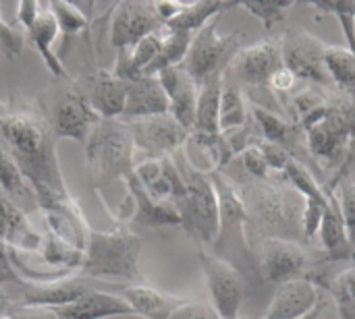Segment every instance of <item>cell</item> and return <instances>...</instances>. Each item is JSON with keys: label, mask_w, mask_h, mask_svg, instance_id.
<instances>
[{"label": "cell", "mask_w": 355, "mask_h": 319, "mask_svg": "<svg viewBox=\"0 0 355 319\" xmlns=\"http://www.w3.org/2000/svg\"><path fill=\"white\" fill-rule=\"evenodd\" d=\"M0 139L29 181L40 210L71 197L56 156L58 139L37 102H0Z\"/></svg>", "instance_id": "1"}, {"label": "cell", "mask_w": 355, "mask_h": 319, "mask_svg": "<svg viewBox=\"0 0 355 319\" xmlns=\"http://www.w3.org/2000/svg\"><path fill=\"white\" fill-rule=\"evenodd\" d=\"M248 214V235L252 245L264 239H287L308 247L304 237V197L281 176L235 181Z\"/></svg>", "instance_id": "2"}, {"label": "cell", "mask_w": 355, "mask_h": 319, "mask_svg": "<svg viewBox=\"0 0 355 319\" xmlns=\"http://www.w3.org/2000/svg\"><path fill=\"white\" fill-rule=\"evenodd\" d=\"M210 179L218 195V235L212 243V253L231 264L248 284L258 286L262 278L248 235V214L237 185L231 176L218 170H212Z\"/></svg>", "instance_id": "3"}, {"label": "cell", "mask_w": 355, "mask_h": 319, "mask_svg": "<svg viewBox=\"0 0 355 319\" xmlns=\"http://www.w3.org/2000/svg\"><path fill=\"white\" fill-rule=\"evenodd\" d=\"M183 176L185 193L175 203L183 230L198 243L212 247L218 235V195L210 179V170H200L187 156L185 147L173 154Z\"/></svg>", "instance_id": "4"}, {"label": "cell", "mask_w": 355, "mask_h": 319, "mask_svg": "<svg viewBox=\"0 0 355 319\" xmlns=\"http://www.w3.org/2000/svg\"><path fill=\"white\" fill-rule=\"evenodd\" d=\"M144 239L131 233L125 224H114L110 230H89L85 247V278H125L141 280L139 255Z\"/></svg>", "instance_id": "5"}, {"label": "cell", "mask_w": 355, "mask_h": 319, "mask_svg": "<svg viewBox=\"0 0 355 319\" xmlns=\"http://www.w3.org/2000/svg\"><path fill=\"white\" fill-rule=\"evenodd\" d=\"M85 162L96 187L125 181L135 168V143L125 120H100L85 141Z\"/></svg>", "instance_id": "6"}, {"label": "cell", "mask_w": 355, "mask_h": 319, "mask_svg": "<svg viewBox=\"0 0 355 319\" xmlns=\"http://www.w3.org/2000/svg\"><path fill=\"white\" fill-rule=\"evenodd\" d=\"M218 19L220 17H214L210 23L193 33L189 52L183 62L185 71L193 77L198 87L225 77L245 37L243 31L218 33Z\"/></svg>", "instance_id": "7"}, {"label": "cell", "mask_w": 355, "mask_h": 319, "mask_svg": "<svg viewBox=\"0 0 355 319\" xmlns=\"http://www.w3.org/2000/svg\"><path fill=\"white\" fill-rule=\"evenodd\" d=\"M37 104L56 139H71L85 145L89 133L102 120L75 81L48 91L46 100Z\"/></svg>", "instance_id": "8"}, {"label": "cell", "mask_w": 355, "mask_h": 319, "mask_svg": "<svg viewBox=\"0 0 355 319\" xmlns=\"http://www.w3.org/2000/svg\"><path fill=\"white\" fill-rule=\"evenodd\" d=\"M327 46L320 37L300 25H291L281 35L283 66L308 85L331 89L333 79L327 69Z\"/></svg>", "instance_id": "9"}, {"label": "cell", "mask_w": 355, "mask_h": 319, "mask_svg": "<svg viewBox=\"0 0 355 319\" xmlns=\"http://www.w3.org/2000/svg\"><path fill=\"white\" fill-rule=\"evenodd\" d=\"M262 282L283 284L293 278H308L314 274L310 249L287 239H264L252 245Z\"/></svg>", "instance_id": "10"}, {"label": "cell", "mask_w": 355, "mask_h": 319, "mask_svg": "<svg viewBox=\"0 0 355 319\" xmlns=\"http://www.w3.org/2000/svg\"><path fill=\"white\" fill-rule=\"evenodd\" d=\"M281 69H283L281 37H266L252 46L241 48L233 64L225 73V77L237 83L241 89L248 87L266 89L272 77Z\"/></svg>", "instance_id": "11"}, {"label": "cell", "mask_w": 355, "mask_h": 319, "mask_svg": "<svg viewBox=\"0 0 355 319\" xmlns=\"http://www.w3.org/2000/svg\"><path fill=\"white\" fill-rule=\"evenodd\" d=\"M198 262L202 268V274L206 278L212 307L220 319H237L239 309L245 295V280L243 276L225 259L216 257L212 251H198Z\"/></svg>", "instance_id": "12"}, {"label": "cell", "mask_w": 355, "mask_h": 319, "mask_svg": "<svg viewBox=\"0 0 355 319\" xmlns=\"http://www.w3.org/2000/svg\"><path fill=\"white\" fill-rule=\"evenodd\" d=\"M133 135L135 152H141L146 160L171 158L189 141V131L177 122L171 114L150 116L127 122Z\"/></svg>", "instance_id": "13"}, {"label": "cell", "mask_w": 355, "mask_h": 319, "mask_svg": "<svg viewBox=\"0 0 355 319\" xmlns=\"http://www.w3.org/2000/svg\"><path fill=\"white\" fill-rule=\"evenodd\" d=\"M125 187H127V197L121 203L116 218V224L123 222H133L146 228H160V226H181V216L173 203L158 201L154 199L141 183L135 179V174L125 176Z\"/></svg>", "instance_id": "14"}, {"label": "cell", "mask_w": 355, "mask_h": 319, "mask_svg": "<svg viewBox=\"0 0 355 319\" xmlns=\"http://www.w3.org/2000/svg\"><path fill=\"white\" fill-rule=\"evenodd\" d=\"M164 29L154 2H119L110 10V44L114 50L133 48L150 33Z\"/></svg>", "instance_id": "15"}, {"label": "cell", "mask_w": 355, "mask_h": 319, "mask_svg": "<svg viewBox=\"0 0 355 319\" xmlns=\"http://www.w3.org/2000/svg\"><path fill=\"white\" fill-rule=\"evenodd\" d=\"M77 87L83 91L102 120L123 116L127 102V81L119 79L112 69H94L77 83Z\"/></svg>", "instance_id": "16"}, {"label": "cell", "mask_w": 355, "mask_h": 319, "mask_svg": "<svg viewBox=\"0 0 355 319\" xmlns=\"http://www.w3.org/2000/svg\"><path fill=\"white\" fill-rule=\"evenodd\" d=\"M23 295L21 303L23 307H46V309H56L75 303L79 297L89 293L94 286L92 278L85 276H67L54 282H44V284H33V282H23L21 284Z\"/></svg>", "instance_id": "17"}, {"label": "cell", "mask_w": 355, "mask_h": 319, "mask_svg": "<svg viewBox=\"0 0 355 319\" xmlns=\"http://www.w3.org/2000/svg\"><path fill=\"white\" fill-rule=\"evenodd\" d=\"M320 289L308 278H293L277 286L275 297L262 319H300L308 316L320 301Z\"/></svg>", "instance_id": "18"}, {"label": "cell", "mask_w": 355, "mask_h": 319, "mask_svg": "<svg viewBox=\"0 0 355 319\" xmlns=\"http://www.w3.org/2000/svg\"><path fill=\"white\" fill-rule=\"evenodd\" d=\"M156 77L160 79V83H162V87L166 91V98H168V104H171L168 114L177 122H181L191 135V129H193V122H196V110H198V93H200L198 83L185 71L183 64L164 69Z\"/></svg>", "instance_id": "19"}, {"label": "cell", "mask_w": 355, "mask_h": 319, "mask_svg": "<svg viewBox=\"0 0 355 319\" xmlns=\"http://www.w3.org/2000/svg\"><path fill=\"white\" fill-rule=\"evenodd\" d=\"M133 174L141 183V187L158 201L175 206L185 193V183L173 156L162 160H141L139 164H135Z\"/></svg>", "instance_id": "20"}, {"label": "cell", "mask_w": 355, "mask_h": 319, "mask_svg": "<svg viewBox=\"0 0 355 319\" xmlns=\"http://www.w3.org/2000/svg\"><path fill=\"white\" fill-rule=\"evenodd\" d=\"M40 212H42V218H44L48 233H52L54 237H58L60 241H64L71 247L85 251L87 235H89L92 226L87 224V220H85L79 203L75 201V197L52 203Z\"/></svg>", "instance_id": "21"}, {"label": "cell", "mask_w": 355, "mask_h": 319, "mask_svg": "<svg viewBox=\"0 0 355 319\" xmlns=\"http://www.w3.org/2000/svg\"><path fill=\"white\" fill-rule=\"evenodd\" d=\"M250 112L256 120V127L260 131V137L264 141H270L279 147H283L285 152L291 154L293 160L304 164V154H308V147L300 143L302 133H306L300 125H295L293 120H287L285 116L275 114L270 108H264L262 104L252 102L250 104Z\"/></svg>", "instance_id": "22"}, {"label": "cell", "mask_w": 355, "mask_h": 319, "mask_svg": "<svg viewBox=\"0 0 355 319\" xmlns=\"http://www.w3.org/2000/svg\"><path fill=\"white\" fill-rule=\"evenodd\" d=\"M168 110H171V104L158 77L144 75L133 81H127V102H125L121 120L131 122L139 118L162 116V114H168Z\"/></svg>", "instance_id": "23"}, {"label": "cell", "mask_w": 355, "mask_h": 319, "mask_svg": "<svg viewBox=\"0 0 355 319\" xmlns=\"http://www.w3.org/2000/svg\"><path fill=\"white\" fill-rule=\"evenodd\" d=\"M56 319H106L121 316H135L131 305L119 293H106L92 289L75 303L50 309Z\"/></svg>", "instance_id": "24"}, {"label": "cell", "mask_w": 355, "mask_h": 319, "mask_svg": "<svg viewBox=\"0 0 355 319\" xmlns=\"http://www.w3.org/2000/svg\"><path fill=\"white\" fill-rule=\"evenodd\" d=\"M0 241L19 251H37L42 245V233H37L27 214L0 189Z\"/></svg>", "instance_id": "25"}, {"label": "cell", "mask_w": 355, "mask_h": 319, "mask_svg": "<svg viewBox=\"0 0 355 319\" xmlns=\"http://www.w3.org/2000/svg\"><path fill=\"white\" fill-rule=\"evenodd\" d=\"M119 295L131 305L135 316L146 319H168L171 313L185 301L183 297L164 293L148 282H137L119 289Z\"/></svg>", "instance_id": "26"}, {"label": "cell", "mask_w": 355, "mask_h": 319, "mask_svg": "<svg viewBox=\"0 0 355 319\" xmlns=\"http://www.w3.org/2000/svg\"><path fill=\"white\" fill-rule=\"evenodd\" d=\"M352 143L354 141L347 131L329 114L306 131L308 154L318 162H335L339 154H347Z\"/></svg>", "instance_id": "27"}, {"label": "cell", "mask_w": 355, "mask_h": 319, "mask_svg": "<svg viewBox=\"0 0 355 319\" xmlns=\"http://www.w3.org/2000/svg\"><path fill=\"white\" fill-rule=\"evenodd\" d=\"M320 243L324 249L322 262H352L355 264V245L345 228V222L339 212L337 195L331 193V203L324 212L320 226Z\"/></svg>", "instance_id": "28"}, {"label": "cell", "mask_w": 355, "mask_h": 319, "mask_svg": "<svg viewBox=\"0 0 355 319\" xmlns=\"http://www.w3.org/2000/svg\"><path fill=\"white\" fill-rule=\"evenodd\" d=\"M60 29H58V23H56V17L52 15L50 6L48 4H42V10L37 15V19L33 21V25L27 29V35H29V42L33 44V48L37 50V54L42 56L46 69L50 71L52 77L56 79H64L67 83L71 81L62 60L58 58V54L52 50V44L56 42Z\"/></svg>", "instance_id": "29"}, {"label": "cell", "mask_w": 355, "mask_h": 319, "mask_svg": "<svg viewBox=\"0 0 355 319\" xmlns=\"http://www.w3.org/2000/svg\"><path fill=\"white\" fill-rule=\"evenodd\" d=\"M225 79V77H223ZM223 79H214L200 87L198 93V110H196V122L191 129L189 139L200 137H214L220 135V91H223Z\"/></svg>", "instance_id": "30"}, {"label": "cell", "mask_w": 355, "mask_h": 319, "mask_svg": "<svg viewBox=\"0 0 355 319\" xmlns=\"http://www.w3.org/2000/svg\"><path fill=\"white\" fill-rule=\"evenodd\" d=\"M235 2H185L183 10L166 23V29L171 31H187L196 33L200 31L206 23H210L214 17H220L225 10L233 8Z\"/></svg>", "instance_id": "31"}, {"label": "cell", "mask_w": 355, "mask_h": 319, "mask_svg": "<svg viewBox=\"0 0 355 319\" xmlns=\"http://www.w3.org/2000/svg\"><path fill=\"white\" fill-rule=\"evenodd\" d=\"M218 120H220V133H229L233 129H239L250 120V108H248L245 91L227 77L223 79Z\"/></svg>", "instance_id": "32"}, {"label": "cell", "mask_w": 355, "mask_h": 319, "mask_svg": "<svg viewBox=\"0 0 355 319\" xmlns=\"http://www.w3.org/2000/svg\"><path fill=\"white\" fill-rule=\"evenodd\" d=\"M0 189L21 208L23 201H29L33 195V189L29 185V181L25 179V174L21 172L17 160L12 158L10 149L4 145V141L0 139Z\"/></svg>", "instance_id": "33"}, {"label": "cell", "mask_w": 355, "mask_h": 319, "mask_svg": "<svg viewBox=\"0 0 355 319\" xmlns=\"http://www.w3.org/2000/svg\"><path fill=\"white\" fill-rule=\"evenodd\" d=\"M191 39H193V33H187V31H171V29H166L164 39H162V46H160V52H158V56L154 58V62L144 71V75H146V77H156V75L162 73L164 69L183 64V62H185V56H187V52H189ZM144 75H141V77H144Z\"/></svg>", "instance_id": "34"}, {"label": "cell", "mask_w": 355, "mask_h": 319, "mask_svg": "<svg viewBox=\"0 0 355 319\" xmlns=\"http://www.w3.org/2000/svg\"><path fill=\"white\" fill-rule=\"evenodd\" d=\"M327 69L337 89L355 91V52L347 46H327Z\"/></svg>", "instance_id": "35"}, {"label": "cell", "mask_w": 355, "mask_h": 319, "mask_svg": "<svg viewBox=\"0 0 355 319\" xmlns=\"http://www.w3.org/2000/svg\"><path fill=\"white\" fill-rule=\"evenodd\" d=\"M304 199H314V201H320V203H329L331 199V193L327 191V187H322L314 174L308 170L306 164L297 162V160H291L289 166L285 168V172L281 174Z\"/></svg>", "instance_id": "36"}, {"label": "cell", "mask_w": 355, "mask_h": 319, "mask_svg": "<svg viewBox=\"0 0 355 319\" xmlns=\"http://www.w3.org/2000/svg\"><path fill=\"white\" fill-rule=\"evenodd\" d=\"M324 289L337 303L341 319H355V266L327 280Z\"/></svg>", "instance_id": "37"}, {"label": "cell", "mask_w": 355, "mask_h": 319, "mask_svg": "<svg viewBox=\"0 0 355 319\" xmlns=\"http://www.w3.org/2000/svg\"><path fill=\"white\" fill-rule=\"evenodd\" d=\"M48 6H50L52 15L56 17L58 29L64 35H79V33H85L89 29V19L77 4L54 0Z\"/></svg>", "instance_id": "38"}, {"label": "cell", "mask_w": 355, "mask_h": 319, "mask_svg": "<svg viewBox=\"0 0 355 319\" xmlns=\"http://www.w3.org/2000/svg\"><path fill=\"white\" fill-rule=\"evenodd\" d=\"M329 116H333L355 141V91H329Z\"/></svg>", "instance_id": "39"}, {"label": "cell", "mask_w": 355, "mask_h": 319, "mask_svg": "<svg viewBox=\"0 0 355 319\" xmlns=\"http://www.w3.org/2000/svg\"><path fill=\"white\" fill-rule=\"evenodd\" d=\"M164 33H166V27L156 31V33H150L146 35L144 39H139L133 48H129V54H131V66L135 71L137 77L144 75V71L154 62V58L158 56L160 52V46H162V39H164Z\"/></svg>", "instance_id": "40"}, {"label": "cell", "mask_w": 355, "mask_h": 319, "mask_svg": "<svg viewBox=\"0 0 355 319\" xmlns=\"http://www.w3.org/2000/svg\"><path fill=\"white\" fill-rule=\"evenodd\" d=\"M239 6L245 8L256 19H260V23L266 29H270V27H275L277 23H281L287 17V12L293 6V2H285V0H275V2L262 0V2H241Z\"/></svg>", "instance_id": "41"}, {"label": "cell", "mask_w": 355, "mask_h": 319, "mask_svg": "<svg viewBox=\"0 0 355 319\" xmlns=\"http://www.w3.org/2000/svg\"><path fill=\"white\" fill-rule=\"evenodd\" d=\"M25 35L27 31L19 23H6L0 19V52L8 60H15L21 56L25 48Z\"/></svg>", "instance_id": "42"}, {"label": "cell", "mask_w": 355, "mask_h": 319, "mask_svg": "<svg viewBox=\"0 0 355 319\" xmlns=\"http://www.w3.org/2000/svg\"><path fill=\"white\" fill-rule=\"evenodd\" d=\"M337 203H339V212L341 218L345 222V228L355 241V183L349 179H343L337 185Z\"/></svg>", "instance_id": "43"}, {"label": "cell", "mask_w": 355, "mask_h": 319, "mask_svg": "<svg viewBox=\"0 0 355 319\" xmlns=\"http://www.w3.org/2000/svg\"><path fill=\"white\" fill-rule=\"evenodd\" d=\"M329 203H331V199H329ZM329 203H320V201H314V199H304L302 226H304V237H306L308 243H312L316 239V235L320 233L322 218H324V212H327Z\"/></svg>", "instance_id": "44"}, {"label": "cell", "mask_w": 355, "mask_h": 319, "mask_svg": "<svg viewBox=\"0 0 355 319\" xmlns=\"http://www.w3.org/2000/svg\"><path fill=\"white\" fill-rule=\"evenodd\" d=\"M239 158H241L245 176H250V179H270L272 176V172H270V168H268V164H266V160H264L258 145L248 147Z\"/></svg>", "instance_id": "45"}, {"label": "cell", "mask_w": 355, "mask_h": 319, "mask_svg": "<svg viewBox=\"0 0 355 319\" xmlns=\"http://www.w3.org/2000/svg\"><path fill=\"white\" fill-rule=\"evenodd\" d=\"M168 319H220L216 313V309L204 301H196V299H185Z\"/></svg>", "instance_id": "46"}, {"label": "cell", "mask_w": 355, "mask_h": 319, "mask_svg": "<svg viewBox=\"0 0 355 319\" xmlns=\"http://www.w3.org/2000/svg\"><path fill=\"white\" fill-rule=\"evenodd\" d=\"M256 145L260 147V152H262V156H264V160H266V164H268L272 174H283L285 168L289 166V162L293 160L289 152H285L283 147H279V145H275L270 141L260 139Z\"/></svg>", "instance_id": "47"}, {"label": "cell", "mask_w": 355, "mask_h": 319, "mask_svg": "<svg viewBox=\"0 0 355 319\" xmlns=\"http://www.w3.org/2000/svg\"><path fill=\"white\" fill-rule=\"evenodd\" d=\"M40 10H42V4L40 2H33V0H23L19 6H17V23L27 31L31 25H33V21L37 19V15H40Z\"/></svg>", "instance_id": "48"}, {"label": "cell", "mask_w": 355, "mask_h": 319, "mask_svg": "<svg viewBox=\"0 0 355 319\" xmlns=\"http://www.w3.org/2000/svg\"><path fill=\"white\" fill-rule=\"evenodd\" d=\"M10 319H56V316L46 309V307H23V305H12L8 311Z\"/></svg>", "instance_id": "49"}, {"label": "cell", "mask_w": 355, "mask_h": 319, "mask_svg": "<svg viewBox=\"0 0 355 319\" xmlns=\"http://www.w3.org/2000/svg\"><path fill=\"white\" fill-rule=\"evenodd\" d=\"M4 282H17V284H23V280L19 278V274L15 272L12 264H10L8 247L0 241V284H4Z\"/></svg>", "instance_id": "50"}, {"label": "cell", "mask_w": 355, "mask_h": 319, "mask_svg": "<svg viewBox=\"0 0 355 319\" xmlns=\"http://www.w3.org/2000/svg\"><path fill=\"white\" fill-rule=\"evenodd\" d=\"M327 307H329V301H327V297H322V301L308 313V316H304V318L300 319H322L324 316V311H327Z\"/></svg>", "instance_id": "51"}, {"label": "cell", "mask_w": 355, "mask_h": 319, "mask_svg": "<svg viewBox=\"0 0 355 319\" xmlns=\"http://www.w3.org/2000/svg\"><path fill=\"white\" fill-rule=\"evenodd\" d=\"M10 307H12V303L8 301V297L4 295V291H2V286H0V318L6 316V313L10 311Z\"/></svg>", "instance_id": "52"}, {"label": "cell", "mask_w": 355, "mask_h": 319, "mask_svg": "<svg viewBox=\"0 0 355 319\" xmlns=\"http://www.w3.org/2000/svg\"><path fill=\"white\" fill-rule=\"evenodd\" d=\"M237 319H241V318H237Z\"/></svg>", "instance_id": "53"}, {"label": "cell", "mask_w": 355, "mask_h": 319, "mask_svg": "<svg viewBox=\"0 0 355 319\" xmlns=\"http://www.w3.org/2000/svg\"><path fill=\"white\" fill-rule=\"evenodd\" d=\"M0 19H2V17H0Z\"/></svg>", "instance_id": "54"}]
</instances>
